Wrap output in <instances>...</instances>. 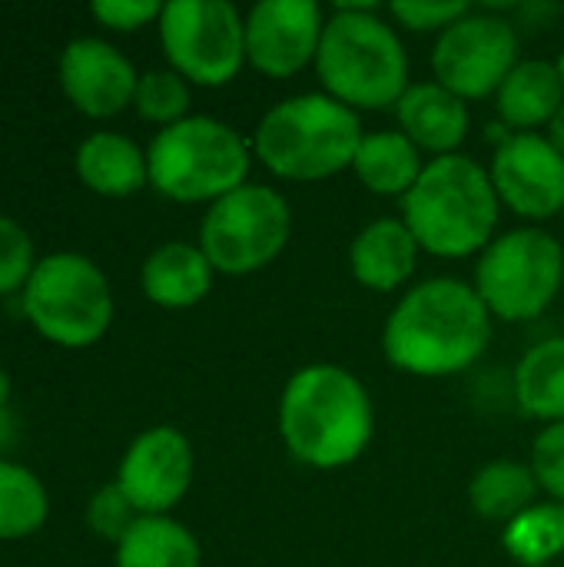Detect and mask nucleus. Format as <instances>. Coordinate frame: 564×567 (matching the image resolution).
I'll return each instance as SVG.
<instances>
[{"label":"nucleus","instance_id":"3","mask_svg":"<svg viewBox=\"0 0 564 567\" xmlns=\"http://www.w3.org/2000/svg\"><path fill=\"white\" fill-rule=\"evenodd\" d=\"M499 193L489 169L469 153L429 159L419 183L402 199V223L422 252L435 259H469L495 239Z\"/></svg>","mask_w":564,"mask_h":567},{"label":"nucleus","instance_id":"9","mask_svg":"<svg viewBox=\"0 0 564 567\" xmlns=\"http://www.w3.org/2000/svg\"><path fill=\"white\" fill-rule=\"evenodd\" d=\"M293 236L289 199L263 183H246L216 199L199 223V249L219 276H253L279 259Z\"/></svg>","mask_w":564,"mask_h":567},{"label":"nucleus","instance_id":"4","mask_svg":"<svg viewBox=\"0 0 564 567\" xmlns=\"http://www.w3.org/2000/svg\"><path fill=\"white\" fill-rule=\"evenodd\" d=\"M322 93L349 110H396L409 83V53L399 30L372 3H339L326 17L316 53Z\"/></svg>","mask_w":564,"mask_h":567},{"label":"nucleus","instance_id":"1","mask_svg":"<svg viewBox=\"0 0 564 567\" xmlns=\"http://www.w3.org/2000/svg\"><path fill=\"white\" fill-rule=\"evenodd\" d=\"M492 342V316L475 286L435 276L412 286L382 326L386 362L412 379L469 372Z\"/></svg>","mask_w":564,"mask_h":567},{"label":"nucleus","instance_id":"10","mask_svg":"<svg viewBox=\"0 0 564 567\" xmlns=\"http://www.w3.org/2000/svg\"><path fill=\"white\" fill-rule=\"evenodd\" d=\"M170 70L196 86H226L246 63V17L229 0H170L156 20Z\"/></svg>","mask_w":564,"mask_h":567},{"label":"nucleus","instance_id":"25","mask_svg":"<svg viewBox=\"0 0 564 567\" xmlns=\"http://www.w3.org/2000/svg\"><path fill=\"white\" fill-rule=\"evenodd\" d=\"M50 498L43 482L20 462L0 458V542L30 538L43 528Z\"/></svg>","mask_w":564,"mask_h":567},{"label":"nucleus","instance_id":"5","mask_svg":"<svg viewBox=\"0 0 564 567\" xmlns=\"http://www.w3.org/2000/svg\"><path fill=\"white\" fill-rule=\"evenodd\" d=\"M362 136L356 110L329 93H299L263 113L253 156L279 179L319 183L352 169Z\"/></svg>","mask_w":564,"mask_h":567},{"label":"nucleus","instance_id":"34","mask_svg":"<svg viewBox=\"0 0 564 567\" xmlns=\"http://www.w3.org/2000/svg\"><path fill=\"white\" fill-rule=\"evenodd\" d=\"M545 140H548V143H552V146H555V150L564 156V106L555 113V120L545 126Z\"/></svg>","mask_w":564,"mask_h":567},{"label":"nucleus","instance_id":"6","mask_svg":"<svg viewBox=\"0 0 564 567\" xmlns=\"http://www.w3.org/2000/svg\"><path fill=\"white\" fill-rule=\"evenodd\" d=\"M150 186L173 203H216L246 186L253 146L216 116H186L160 130L146 150Z\"/></svg>","mask_w":564,"mask_h":567},{"label":"nucleus","instance_id":"11","mask_svg":"<svg viewBox=\"0 0 564 567\" xmlns=\"http://www.w3.org/2000/svg\"><path fill=\"white\" fill-rule=\"evenodd\" d=\"M515 63L519 33L505 17L489 10H469L432 47V80L465 103L495 96Z\"/></svg>","mask_w":564,"mask_h":567},{"label":"nucleus","instance_id":"14","mask_svg":"<svg viewBox=\"0 0 564 567\" xmlns=\"http://www.w3.org/2000/svg\"><path fill=\"white\" fill-rule=\"evenodd\" d=\"M326 17L312 0H259L246 13V63L269 76L289 80L316 63Z\"/></svg>","mask_w":564,"mask_h":567},{"label":"nucleus","instance_id":"29","mask_svg":"<svg viewBox=\"0 0 564 567\" xmlns=\"http://www.w3.org/2000/svg\"><path fill=\"white\" fill-rule=\"evenodd\" d=\"M33 266H37V259H33L30 233L17 219L0 213V296L23 289Z\"/></svg>","mask_w":564,"mask_h":567},{"label":"nucleus","instance_id":"16","mask_svg":"<svg viewBox=\"0 0 564 567\" xmlns=\"http://www.w3.org/2000/svg\"><path fill=\"white\" fill-rule=\"evenodd\" d=\"M419 252L402 216H382L362 226L349 243V272L369 292H396L412 279Z\"/></svg>","mask_w":564,"mask_h":567},{"label":"nucleus","instance_id":"33","mask_svg":"<svg viewBox=\"0 0 564 567\" xmlns=\"http://www.w3.org/2000/svg\"><path fill=\"white\" fill-rule=\"evenodd\" d=\"M17 442V415L10 405H0V458Z\"/></svg>","mask_w":564,"mask_h":567},{"label":"nucleus","instance_id":"19","mask_svg":"<svg viewBox=\"0 0 564 567\" xmlns=\"http://www.w3.org/2000/svg\"><path fill=\"white\" fill-rule=\"evenodd\" d=\"M73 166H76V176L86 189L110 196V199L133 196L150 183L146 150H140L130 136H123L116 130L90 133L76 146Z\"/></svg>","mask_w":564,"mask_h":567},{"label":"nucleus","instance_id":"26","mask_svg":"<svg viewBox=\"0 0 564 567\" xmlns=\"http://www.w3.org/2000/svg\"><path fill=\"white\" fill-rule=\"evenodd\" d=\"M502 545L522 567H552L564 555V505L535 502L505 525Z\"/></svg>","mask_w":564,"mask_h":567},{"label":"nucleus","instance_id":"15","mask_svg":"<svg viewBox=\"0 0 564 567\" xmlns=\"http://www.w3.org/2000/svg\"><path fill=\"white\" fill-rule=\"evenodd\" d=\"M57 80L63 96L93 120L116 116L133 106V93L140 83L136 66L126 53L100 37H76L60 50Z\"/></svg>","mask_w":564,"mask_h":567},{"label":"nucleus","instance_id":"23","mask_svg":"<svg viewBox=\"0 0 564 567\" xmlns=\"http://www.w3.org/2000/svg\"><path fill=\"white\" fill-rule=\"evenodd\" d=\"M539 478L532 465L515 458H495L482 465L469 482V505L479 518L509 525L535 505Z\"/></svg>","mask_w":564,"mask_h":567},{"label":"nucleus","instance_id":"8","mask_svg":"<svg viewBox=\"0 0 564 567\" xmlns=\"http://www.w3.org/2000/svg\"><path fill=\"white\" fill-rule=\"evenodd\" d=\"M475 292L492 319L532 322L562 292V243L539 226L499 233L475 262Z\"/></svg>","mask_w":564,"mask_h":567},{"label":"nucleus","instance_id":"18","mask_svg":"<svg viewBox=\"0 0 564 567\" xmlns=\"http://www.w3.org/2000/svg\"><path fill=\"white\" fill-rule=\"evenodd\" d=\"M216 269L209 266L199 243H163L140 266V289L160 309H193L213 289Z\"/></svg>","mask_w":564,"mask_h":567},{"label":"nucleus","instance_id":"7","mask_svg":"<svg viewBox=\"0 0 564 567\" xmlns=\"http://www.w3.org/2000/svg\"><path fill=\"white\" fill-rule=\"evenodd\" d=\"M27 322L63 349H86L113 322V289L103 269L83 252H50L37 259L20 289Z\"/></svg>","mask_w":564,"mask_h":567},{"label":"nucleus","instance_id":"35","mask_svg":"<svg viewBox=\"0 0 564 567\" xmlns=\"http://www.w3.org/2000/svg\"><path fill=\"white\" fill-rule=\"evenodd\" d=\"M10 392H13V382H10V375L0 369V405H10Z\"/></svg>","mask_w":564,"mask_h":567},{"label":"nucleus","instance_id":"28","mask_svg":"<svg viewBox=\"0 0 564 567\" xmlns=\"http://www.w3.org/2000/svg\"><path fill=\"white\" fill-rule=\"evenodd\" d=\"M136 522H140V515L130 505V498L120 492L116 482L96 488L86 502V528L110 545H120Z\"/></svg>","mask_w":564,"mask_h":567},{"label":"nucleus","instance_id":"24","mask_svg":"<svg viewBox=\"0 0 564 567\" xmlns=\"http://www.w3.org/2000/svg\"><path fill=\"white\" fill-rule=\"evenodd\" d=\"M116 567H199V542L170 515L140 518L116 545Z\"/></svg>","mask_w":564,"mask_h":567},{"label":"nucleus","instance_id":"22","mask_svg":"<svg viewBox=\"0 0 564 567\" xmlns=\"http://www.w3.org/2000/svg\"><path fill=\"white\" fill-rule=\"evenodd\" d=\"M512 392L529 419L545 425L564 422V336L532 346L512 375Z\"/></svg>","mask_w":564,"mask_h":567},{"label":"nucleus","instance_id":"20","mask_svg":"<svg viewBox=\"0 0 564 567\" xmlns=\"http://www.w3.org/2000/svg\"><path fill=\"white\" fill-rule=\"evenodd\" d=\"M562 106V76L548 60H519L495 93L499 120L515 133H535L539 126H548Z\"/></svg>","mask_w":564,"mask_h":567},{"label":"nucleus","instance_id":"31","mask_svg":"<svg viewBox=\"0 0 564 567\" xmlns=\"http://www.w3.org/2000/svg\"><path fill=\"white\" fill-rule=\"evenodd\" d=\"M532 472L548 502L564 505V422L545 425L532 442Z\"/></svg>","mask_w":564,"mask_h":567},{"label":"nucleus","instance_id":"36","mask_svg":"<svg viewBox=\"0 0 564 567\" xmlns=\"http://www.w3.org/2000/svg\"><path fill=\"white\" fill-rule=\"evenodd\" d=\"M555 66H558V76H562V86H564V50H562V56L555 60Z\"/></svg>","mask_w":564,"mask_h":567},{"label":"nucleus","instance_id":"27","mask_svg":"<svg viewBox=\"0 0 564 567\" xmlns=\"http://www.w3.org/2000/svg\"><path fill=\"white\" fill-rule=\"evenodd\" d=\"M189 103H193V90L176 70H146V73H140V83H136V93H133V106H136L140 120L156 123L160 130H166V126L193 116Z\"/></svg>","mask_w":564,"mask_h":567},{"label":"nucleus","instance_id":"12","mask_svg":"<svg viewBox=\"0 0 564 567\" xmlns=\"http://www.w3.org/2000/svg\"><path fill=\"white\" fill-rule=\"evenodd\" d=\"M193 445L176 425H153L140 432L116 468V485L140 518L170 515L193 485Z\"/></svg>","mask_w":564,"mask_h":567},{"label":"nucleus","instance_id":"17","mask_svg":"<svg viewBox=\"0 0 564 567\" xmlns=\"http://www.w3.org/2000/svg\"><path fill=\"white\" fill-rule=\"evenodd\" d=\"M396 116L399 130L432 159L459 153L472 126L469 103L435 80L412 83L396 103Z\"/></svg>","mask_w":564,"mask_h":567},{"label":"nucleus","instance_id":"13","mask_svg":"<svg viewBox=\"0 0 564 567\" xmlns=\"http://www.w3.org/2000/svg\"><path fill=\"white\" fill-rule=\"evenodd\" d=\"M499 203L522 219L545 223L564 213V156L545 133H512L489 166Z\"/></svg>","mask_w":564,"mask_h":567},{"label":"nucleus","instance_id":"21","mask_svg":"<svg viewBox=\"0 0 564 567\" xmlns=\"http://www.w3.org/2000/svg\"><path fill=\"white\" fill-rule=\"evenodd\" d=\"M425 169L422 150L402 133V130H379L366 133L352 163L356 179L376 193V196H396L406 199L409 189L419 183Z\"/></svg>","mask_w":564,"mask_h":567},{"label":"nucleus","instance_id":"30","mask_svg":"<svg viewBox=\"0 0 564 567\" xmlns=\"http://www.w3.org/2000/svg\"><path fill=\"white\" fill-rule=\"evenodd\" d=\"M472 7L465 0H396L389 3L392 20L412 33H442L462 20Z\"/></svg>","mask_w":564,"mask_h":567},{"label":"nucleus","instance_id":"32","mask_svg":"<svg viewBox=\"0 0 564 567\" xmlns=\"http://www.w3.org/2000/svg\"><path fill=\"white\" fill-rule=\"evenodd\" d=\"M90 13L103 27L130 33V30H140L146 23H156L163 13V3H156V0H93Z\"/></svg>","mask_w":564,"mask_h":567},{"label":"nucleus","instance_id":"2","mask_svg":"<svg viewBox=\"0 0 564 567\" xmlns=\"http://www.w3.org/2000/svg\"><path fill=\"white\" fill-rule=\"evenodd\" d=\"M279 439L286 452L319 472L362 458L376 435V409L356 372L336 362H312L289 375L279 395Z\"/></svg>","mask_w":564,"mask_h":567}]
</instances>
